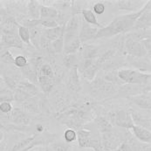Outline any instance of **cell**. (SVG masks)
I'll return each mask as SVG.
<instances>
[{"label": "cell", "mask_w": 151, "mask_h": 151, "mask_svg": "<svg viewBox=\"0 0 151 151\" xmlns=\"http://www.w3.org/2000/svg\"><path fill=\"white\" fill-rule=\"evenodd\" d=\"M102 51L103 50H101V47L94 45H89V44L81 45L79 50L81 59L92 60H95L100 56Z\"/></svg>", "instance_id": "4fadbf2b"}, {"label": "cell", "mask_w": 151, "mask_h": 151, "mask_svg": "<svg viewBox=\"0 0 151 151\" xmlns=\"http://www.w3.org/2000/svg\"><path fill=\"white\" fill-rule=\"evenodd\" d=\"M3 140H4V133L2 131H0V143L2 142Z\"/></svg>", "instance_id": "db71d44e"}, {"label": "cell", "mask_w": 151, "mask_h": 151, "mask_svg": "<svg viewBox=\"0 0 151 151\" xmlns=\"http://www.w3.org/2000/svg\"><path fill=\"white\" fill-rule=\"evenodd\" d=\"M127 37L130 39L141 42L143 40L146 39H150L151 38V32L150 29L149 30H143V29H139V30H133L129 32L126 34Z\"/></svg>", "instance_id": "484cf974"}, {"label": "cell", "mask_w": 151, "mask_h": 151, "mask_svg": "<svg viewBox=\"0 0 151 151\" xmlns=\"http://www.w3.org/2000/svg\"><path fill=\"white\" fill-rule=\"evenodd\" d=\"M51 43L48 40H46L45 37L41 36L40 40V49H42L44 51H49Z\"/></svg>", "instance_id": "c3c4849f"}, {"label": "cell", "mask_w": 151, "mask_h": 151, "mask_svg": "<svg viewBox=\"0 0 151 151\" xmlns=\"http://www.w3.org/2000/svg\"><path fill=\"white\" fill-rule=\"evenodd\" d=\"M38 75H42V76H45V77H49V78H53L54 77V72H53L51 65L45 62L43 65L40 66V68L38 72Z\"/></svg>", "instance_id": "b9f144b4"}, {"label": "cell", "mask_w": 151, "mask_h": 151, "mask_svg": "<svg viewBox=\"0 0 151 151\" xmlns=\"http://www.w3.org/2000/svg\"><path fill=\"white\" fill-rule=\"evenodd\" d=\"M151 1H147L146 4H144V11L141 14V16L136 19L134 22L133 30H139V29H143V30H149L150 29L151 26Z\"/></svg>", "instance_id": "9c48e42d"}, {"label": "cell", "mask_w": 151, "mask_h": 151, "mask_svg": "<svg viewBox=\"0 0 151 151\" xmlns=\"http://www.w3.org/2000/svg\"><path fill=\"white\" fill-rule=\"evenodd\" d=\"M128 134H121L113 129L101 134V146L104 151H112L119 149L120 145L126 139Z\"/></svg>", "instance_id": "5b68a950"}, {"label": "cell", "mask_w": 151, "mask_h": 151, "mask_svg": "<svg viewBox=\"0 0 151 151\" xmlns=\"http://www.w3.org/2000/svg\"><path fill=\"white\" fill-rule=\"evenodd\" d=\"M142 45H143V47L145 48V50L147 51V52L149 54H150V49H151V39H146L141 41Z\"/></svg>", "instance_id": "681fc988"}, {"label": "cell", "mask_w": 151, "mask_h": 151, "mask_svg": "<svg viewBox=\"0 0 151 151\" xmlns=\"http://www.w3.org/2000/svg\"><path fill=\"white\" fill-rule=\"evenodd\" d=\"M41 4L39 1H29L26 7L30 19H40V10Z\"/></svg>", "instance_id": "83f0119b"}, {"label": "cell", "mask_w": 151, "mask_h": 151, "mask_svg": "<svg viewBox=\"0 0 151 151\" xmlns=\"http://www.w3.org/2000/svg\"><path fill=\"white\" fill-rule=\"evenodd\" d=\"M13 101V92L4 84L0 85V103Z\"/></svg>", "instance_id": "d6a6232c"}, {"label": "cell", "mask_w": 151, "mask_h": 151, "mask_svg": "<svg viewBox=\"0 0 151 151\" xmlns=\"http://www.w3.org/2000/svg\"><path fill=\"white\" fill-rule=\"evenodd\" d=\"M64 28H65V25L57 26L52 29H45L43 31L42 36L45 37L46 40H48L50 42H52L64 34Z\"/></svg>", "instance_id": "7402d4cb"}, {"label": "cell", "mask_w": 151, "mask_h": 151, "mask_svg": "<svg viewBox=\"0 0 151 151\" xmlns=\"http://www.w3.org/2000/svg\"><path fill=\"white\" fill-rule=\"evenodd\" d=\"M63 138L65 140V143L71 144L73 142H75L77 140V132L76 130L73 129H67L64 131L63 134Z\"/></svg>", "instance_id": "60d3db41"}, {"label": "cell", "mask_w": 151, "mask_h": 151, "mask_svg": "<svg viewBox=\"0 0 151 151\" xmlns=\"http://www.w3.org/2000/svg\"><path fill=\"white\" fill-rule=\"evenodd\" d=\"M22 106L24 108V111H27L32 114H38L40 112L41 109V104L36 96L29 98L27 101L22 103Z\"/></svg>", "instance_id": "44dd1931"}, {"label": "cell", "mask_w": 151, "mask_h": 151, "mask_svg": "<svg viewBox=\"0 0 151 151\" xmlns=\"http://www.w3.org/2000/svg\"><path fill=\"white\" fill-rule=\"evenodd\" d=\"M81 15L83 17V20L86 23L93 25V26L94 25V26L100 27V29L103 27L102 24L99 23L96 15L93 12L92 10H90V9H81Z\"/></svg>", "instance_id": "d4e9b609"}, {"label": "cell", "mask_w": 151, "mask_h": 151, "mask_svg": "<svg viewBox=\"0 0 151 151\" xmlns=\"http://www.w3.org/2000/svg\"><path fill=\"white\" fill-rule=\"evenodd\" d=\"M41 151H52V149L50 148V146H47V145H46V146H45V147H44Z\"/></svg>", "instance_id": "f5cc1de1"}, {"label": "cell", "mask_w": 151, "mask_h": 151, "mask_svg": "<svg viewBox=\"0 0 151 151\" xmlns=\"http://www.w3.org/2000/svg\"><path fill=\"white\" fill-rule=\"evenodd\" d=\"M93 131L90 129L82 127L77 131V139L79 147L81 149H89V144L91 141Z\"/></svg>", "instance_id": "ffe728a7"}, {"label": "cell", "mask_w": 151, "mask_h": 151, "mask_svg": "<svg viewBox=\"0 0 151 151\" xmlns=\"http://www.w3.org/2000/svg\"><path fill=\"white\" fill-rule=\"evenodd\" d=\"M14 57L9 50H5L0 56V65H13Z\"/></svg>", "instance_id": "ab89813d"}, {"label": "cell", "mask_w": 151, "mask_h": 151, "mask_svg": "<svg viewBox=\"0 0 151 151\" xmlns=\"http://www.w3.org/2000/svg\"><path fill=\"white\" fill-rule=\"evenodd\" d=\"M130 130L133 134V136L137 141H139L140 142H144L145 144H150L151 131L136 125H134Z\"/></svg>", "instance_id": "d6986e66"}, {"label": "cell", "mask_w": 151, "mask_h": 151, "mask_svg": "<svg viewBox=\"0 0 151 151\" xmlns=\"http://www.w3.org/2000/svg\"><path fill=\"white\" fill-rule=\"evenodd\" d=\"M78 57L76 53L73 54H65L63 58V65L68 69H72L74 66H77L78 65Z\"/></svg>", "instance_id": "74e56055"}, {"label": "cell", "mask_w": 151, "mask_h": 151, "mask_svg": "<svg viewBox=\"0 0 151 151\" xmlns=\"http://www.w3.org/2000/svg\"><path fill=\"white\" fill-rule=\"evenodd\" d=\"M130 116L133 121L134 125L142 127L150 131L151 123H150V114H142L141 112L134 110V109H129Z\"/></svg>", "instance_id": "5bb4252c"}, {"label": "cell", "mask_w": 151, "mask_h": 151, "mask_svg": "<svg viewBox=\"0 0 151 151\" xmlns=\"http://www.w3.org/2000/svg\"><path fill=\"white\" fill-rule=\"evenodd\" d=\"M38 83L40 84L44 93H49L54 86L55 81H54V78H49V77H45L42 75H38Z\"/></svg>", "instance_id": "f1b7e54d"}, {"label": "cell", "mask_w": 151, "mask_h": 151, "mask_svg": "<svg viewBox=\"0 0 151 151\" xmlns=\"http://www.w3.org/2000/svg\"><path fill=\"white\" fill-rule=\"evenodd\" d=\"M40 25L42 26L45 29H52L59 26L55 19H40Z\"/></svg>", "instance_id": "f6af8a7d"}, {"label": "cell", "mask_w": 151, "mask_h": 151, "mask_svg": "<svg viewBox=\"0 0 151 151\" xmlns=\"http://www.w3.org/2000/svg\"><path fill=\"white\" fill-rule=\"evenodd\" d=\"M18 36L20 39L23 44H26L28 46H31L30 43V33H29V29L19 24L18 26Z\"/></svg>", "instance_id": "8d00e7d4"}, {"label": "cell", "mask_w": 151, "mask_h": 151, "mask_svg": "<svg viewBox=\"0 0 151 151\" xmlns=\"http://www.w3.org/2000/svg\"><path fill=\"white\" fill-rule=\"evenodd\" d=\"M58 10L52 6L41 4L40 10V19H56L58 17Z\"/></svg>", "instance_id": "cb8c5ba5"}, {"label": "cell", "mask_w": 151, "mask_h": 151, "mask_svg": "<svg viewBox=\"0 0 151 151\" xmlns=\"http://www.w3.org/2000/svg\"><path fill=\"white\" fill-rule=\"evenodd\" d=\"M103 79L108 81L110 82L114 85L117 86H121L122 85H123L124 83L120 80V78L118 77V74H117V71L114 70V71H107V73H105V75L103 76Z\"/></svg>", "instance_id": "836d02e7"}, {"label": "cell", "mask_w": 151, "mask_h": 151, "mask_svg": "<svg viewBox=\"0 0 151 151\" xmlns=\"http://www.w3.org/2000/svg\"><path fill=\"white\" fill-rule=\"evenodd\" d=\"M36 130H37V132H38V134H41V133H43L44 131H45V127H44L42 124H38L37 126H36Z\"/></svg>", "instance_id": "816d5d0a"}, {"label": "cell", "mask_w": 151, "mask_h": 151, "mask_svg": "<svg viewBox=\"0 0 151 151\" xmlns=\"http://www.w3.org/2000/svg\"><path fill=\"white\" fill-rule=\"evenodd\" d=\"M50 148L52 151H71V144L65 143L63 142H52Z\"/></svg>", "instance_id": "7bdbcfd3"}, {"label": "cell", "mask_w": 151, "mask_h": 151, "mask_svg": "<svg viewBox=\"0 0 151 151\" xmlns=\"http://www.w3.org/2000/svg\"><path fill=\"white\" fill-rule=\"evenodd\" d=\"M124 52L129 56L135 58H143L148 55H150L147 52V51L145 50L141 42L134 40L127 36L124 45Z\"/></svg>", "instance_id": "52a82bcc"}, {"label": "cell", "mask_w": 151, "mask_h": 151, "mask_svg": "<svg viewBox=\"0 0 151 151\" xmlns=\"http://www.w3.org/2000/svg\"><path fill=\"white\" fill-rule=\"evenodd\" d=\"M127 62H126V58L122 55L115 54L112 58L108 60L106 62H104L102 65H101L100 69H102L104 71H114L117 69H120L121 67L126 66Z\"/></svg>", "instance_id": "9a60e30c"}, {"label": "cell", "mask_w": 151, "mask_h": 151, "mask_svg": "<svg viewBox=\"0 0 151 151\" xmlns=\"http://www.w3.org/2000/svg\"><path fill=\"white\" fill-rule=\"evenodd\" d=\"M19 127H27L31 124V117L20 108H12V112L9 114V122Z\"/></svg>", "instance_id": "ba28073f"}, {"label": "cell", "mask_w": 151, "mask_h": 151, "mask_svg": "<svg viewBox=\"0 0 151 151\" xmlns=\"http://www.w3.org/2000/svg\"><path fill=\"white\" fill-rule=\"evenodd\" d=\"M119 86L106 81L103 77L97 76L90 82V93L99 99H104L116 94Z\"/></svg>", "instance_id": "3957f363"}, {"label": "cell", "mask_w": 151, "mask_h": 151, "mask_svg": "<svg viewBox=\"0 0 151 151\" xmlns=\"http://www.w3.org/2000/svg\"><path fill=\"white\" fill-rule=\"evenodd\" d=\"M93 12L97 15H101L105 12L106 11V6L103 3L101 2H97L93 4Z\"/></svg>", "instance_id": "bcb514c9"}, {"label": "cell", "mask_w": 151, "mask_h": 151, "mask_svg": "<svg viewBox=\"0 0 151 151\" xmlns=\"http://www.w3.org/2000/svg\"><path fill=\"white\" fill-rule=\"evenodd\" d=\"M20 73H21V75H23V77L25 80L29 81L30 82H32L33 84L38 83V74L29 63L24 68L20 69Z\"/></svg>", "instance_id": "f546056e"}, {"label": "cell", "mask_w": 151, "mask_h": 151, "mask_svg": "<svg viewBox=\"0 0 151 151\" xmlns=\"http://www.w3.org/2000/svg\"><path fill=\"white\" fill-rule=\"evenodd\" d=\"M126 62L127 65L134 67L135 70H138L140 72L144 71L150 73V55L143 58H135L128 55L126 57Z\"/></svg>", "instance_id": "30bf717a"}, {"label": "cell", "mask_w": 151, "mask_h": 151, "mask_svg": "<svg viewBox=\"0 0 151 151\" xmlns=\"http://www.w3.org/2000/svg\"><path fill=\"white\" fill-rule=\"evenodd\" d=\"M44 30L45 29H43L42 26H40V25L29 29L30 43L35 49H40V40L42 36Z\"/></svg>", "instance_id": "603a6c76"}, {"label": "cell", "mask_w": 151, "mask_h": 151, "mask_svg": "<svg viewBox=\"0 0 151 151\" xmlns=\"http://www.w3.org/2000/svg\"><path fill=\"white\" fill-rule=\"evenodd\" d=\"M118 77L124 84L146 86L150 84V73H142L135 69L121 68L117 71Z\"/></svg>", "instance_id": "7a4b0ae2"}, {"label": "cell", "mask_w": 151, "mask_h": 151, "mask_svg": "<svg viewBox=\"0 0 151 151\" xmlns=\"http://www.w3.org/2000/svg\"><path fill=\"white\" fill-rule=\"evenodd\" d=\"M4 51H5V50H4V49H2V48L0 47V56H1V54H2V53H3V52H4Z\"/></svg>", "instance_id": "11a10c76"}, {"label": "cell", "mask_w": 151, "mask_h": 151, "mask_svg": "<svg viewBox=\"0 0 151 151\" xmlns=\"http://www.w3.org/2000/svg\"><path fill=\"white\" fill-rule=\"evenodd\" d=\"M112 151H120V150H119V149H117V150H112Z\"/></svg>", "instance_id": "9f6ffc18"}, {"label": "cell", "mask_w": 151, "mask_h": 151, "mask_svg": "<svg viewBox=\"0 0 151 151\" xmlns=\"http://www.w3.org/2000/svg\"><path fill=\"white\" fill-rule=\"evenodd\" d=\"M27 64H28V60L24 55H18L17 57L14 58V63H13V65H14L15 67H17L18 69L24 68L25 65H27Z\"/></svg>", "instance_id": "ee69618b"}, {"label": "cell", "mask_w": 151, "mask_h": 151, "mask_svg": "<svg viewBox=\"0 0 151 151\" xmlns=\"http://www.w3.org/2000/svg\"><path fill=\"white\" fill-rule=\"evenodd\" d=\"M97 32H98L97 27H94L86 23L84 20H82L79 32V40L81 43L84 44L88 40H94Z\"/></svg>", "instance_id": "7c38bea8"}, {"label": "cell", "mask_w": 151, "mask_h": 151, "mask_svg": "<svg viewBox=\"0 0 151 151\" xmlns=\"http://www.w3.org/2000/svg\"><path fill=\"white\" fill-rule=\"evenodd\" d=\"M66 86L71 91L75 92V93H79L81 90L80 75H79L77 66H74L72 69H70V73H69V75L67 78Z\"/></svg>", "instance_id": "2e32d148"}, {"label": "cell", "mask_w": 151, "mask_h": 151, "mask_svg": "<svg viewBox=\"0 0 151 151\" xmlns=\"http://www.w3.org/2000/svg\"><path fill=\"white\" fill-rule=\"evenodd\" d=\"M82 44L81 43L79 37L73 40H72L71 42L66 44L64 45V50L63 52H65V54H73V53H76L79 52L81 46Z\"/></svg>", "instance_id": "1f68e13d"}, {"label": "cell", "mask_w": 151, "mask_h": 151, "mask_svg": "<svg viewBox=\"0 0 151 151\" xmlns=\"http://www.w3.org/2000/svg\"><path fill=\"white\" fill-rule=\"evenodd\" d=\"M99 71H100V67L93 62L89 67H87L81 74L83 75L84 79H86L87 81L91 82L95 78V76Z\"/></svg>", "instance_id": "e575fe53"}, {"label": "cell", "mask_w": 151, "mask_h": 151, "mask_svg": "<svg viewBox=\"0 0 151 151\" xmlns=\"http://www.w3.org/2000/svg\"><path fill=\"white\" fill-rule=\"evenodd\" d=\"M63 50H64V38L62 35L59 39H57L56 40H54L51 43L50 49L48 52L56 53V54H60V53L63 52Z\"/></svg>", "instance_id": "d590c367"}, {"label": "cell", "mask_w": 151, "mask_h": 151, "mask_svg": "<svg viewBox=\"0 0 151 151\" xmlns=\"http://www.w3.org/2000/svg\"><path fill=\"white\" fill-rule=\"evenodd\" d=\"M0 47L4 50H8L9 48L23 49L24 44L19 38L18 33H6L1 36Z\"/></svg>", "instance_id": "8fae6325"}, {"label": "cell", "mask_w": 151, "mask_h": 151, "mask_svg": "<svg viewBox=\"0 0 151 151\" xmlns=\"http://www.w3.org/2000/svg\"><path fill=\"white\" fill-rule=\"evenodd\" d=\"M12 105L11 102H2L0 103V112L4 114H9L12 110Z\"/></svg>", "instance_id": "7dc6e473"}, {"label": "cell", "mask_w": 151, "mask_h": 151, "mask_svg": "<svg viewBox=\"0 0 151 151\" xmlns=\"http://www.w3.org/2000/svg\"><path fill=\"white\" fill-rule=\"evenodd\" d=\"M142 1H133V0H119L117 1V7L120 11H126L130 12H138L144 4Z\"/></svg>", "instance_id": "ac0fdd59"}, {"label": "cell", "mask_w": 151, "mask_h": 151, "mask_svg": "<svg viewBox=\"0 0 151 151\" xmlns=\"http://www.w3.org/2000/svg\"><path fill=\"white\" fill-rule=\"evenodd\" d=\"M107 118L108 122L113 126H118L124 129H130L133 126V121L130 116L129 110L127 109H113L110 110L107 114Z\"/></svg>", "instance_id": "277c9868"}, {"label": "cell", "mask_w": 151, "mask_h": 151, "mask_svg": "<svg viewBox=\"0 0 151 151\" xmlns=\"http://www.w3.org/2000/svg\"><path fill=\"white\" fill-rule=\"evenodd\" d=\"M144 11V6L138 12L123 14L114 18L108 25L103 26L98 30L94 40L115 37L120 34H126L132 31L136 19L141 16Z\"/></svg>", "instance_id": "6da1fadb"}, {"label": "cell", "mask_w": 151, "mask_h": 151, "mask_svg": "<svg viewBox=\"0 0 151 151\" xmlns=\"http://www.w3.org/2000/svg\"><path fill=\"white\" fill-rule=\"evenodd\" d=\"M128 100L141 109L146 110L147 112H150V93L132 96L128 98Z\"/></svg>", "instance_id": "e0dca14e"}, {"label": "cell", "mask_w": 151, "mask_h": 151, "mask_svg": "<svg viewBox=\"0 0 151 151\" xmlns=\"http://www.w3.org/2000/svg\"><path fill=\"white\" fill-rule=\"evenodd\" d=\"M95 124H96V129L100 132V134H103L114 129V126L108 122L105 116L97 117L95 119Z\"/></svg>", "instance_id": "4dcf8cb0"}, {"label": "cell", "mask_w": 151, "mask_h": 151, "mask_svg": "<svg viewBox=\"0 0 151 151\" xmlns=\"http://www.w3.org/2000/svg\"><path fill=\"white\" fill-rule=\"evenodd\" d=\"M32 96L30 94H28L27 93H25L24 91L21 90L20 88H16L13 91V101H17V102H24L25 101H27L29 98H31Z\"/></svg>", "instance_id": "f35d334b"}, {"label": "cell", "mask_w": 151, "mask_h": 151, "mask_svg": "<svg viewBox=\"0 0 151 151\" xmlns=\"http://www.w3.org/2000/svg\"><path fill=\"white\" fill-rule=\"evenodd\" d=\"M139 151H150V144H142Z\"/></svg>", "instance_id": "f907efd6"}, {"label": "cell", "mask_w": 151, "mask_h": 151, "mask_svg": "<svg viewBox=\"0 0 151 151\" xmlns=\"http://www.w3.org/2000/svg\"><path fill=\"white\" fill-rule=\"evenodd\" d=\"M150 93V84L146 86L134 85V84H123L118 87L116 95L114 98H129L142 93Z\"/></svg>", "instance_id": "8992f818"}, {"label": "cell", "mask_w": 151, "mask_h": 151, "mask_svg": "<svg viewBox=\"0 0 151 151\" xmlns=\"http://www.w3.org/2000/svg\"><path fill=\"white\" fill-rule=\"evenodd\" d=\"M18 88H20L21 90L24 91L25 93H27L28 94H30L32 97L36 96L39 93V88L36 86L35 84L30 82L27 80H21L19 81V83L18 84Z\"/></svg>", "instance_id": "4316f807"}]
</instances>
